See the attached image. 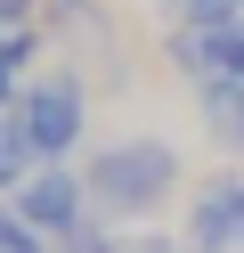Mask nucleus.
Listing matches in <instances>:
<instances>
[{"instance_id":"f257e3e1","label":"nucleus","mask_w":244,"mask_h":253,"mask_svg":"<svg viewBox=\"0 0 244 253\" xmlns=\"http://www.w3.org/2000/svg\"><path fill=\"white\" fill-rule=\"evenodd\" d=\"M81 180H90V204L106 220H146V212H163V196L179 188V147L155 139V131L106 139V147L81 164Z\"/></svg>"},{"instance_id":"f03ea898","label":"nucleus","mask_w":244,"mask_h":253,"mask_svg":"<svg viewBox=\"0 0 244 253\" xmlns=\"http://www.w3.org/2000/svg\"><path fill=\"white\" fill-rule=\"evenodd\" d=\"M16 131L33 139V155L41 164H65V155L90 139V90H81V74H41V82L16 90Z\"/></svg>"},{"instance_id":"7ed1b4c3","label":"nucleus","mask_w":244,"mask_h":253,"mask_svg":"<svg viewBox=\"0 0 244 253\" xmlns=\"http://www.w3.org/2000/svg\"><path fill=\"white\" fill-rule=\"evenodd\" d=\"M8 204H16V212H25L41 237H49V245H57L65 229H81V220L98 212V204H90V180H81L73 164H33V180L16 188Z\"/></svg>"},{"instance_id":"20e7f679","label":"nucleus","mask_w":244,"mask_h":253,"mask_svg":"<svg viewBox=\"0 0 244 253\" xmlns=\"http://www.w3.org/2000/svg\"><path fill=\"white\" fill-rule=\"evenodd\" d=\"M187 253H244V171H211L187 196Z\"/></svg>"},{"instance_id":"39448f33","label":"nucleus","mask_w":244,"mask_h":253,"mask_svg":"<svg viewBox=\"0 0 244 253\" xmlns=\"http://www.w3.org/2000/svg\"><path fill=\"white\" fill-rule=\"evenodd\" d=\"M171 66L187 74L195 90H204V82H244V17L179 25V33H171Z\"/></svg>"},{"instance_id":"423d86ee","label":"nucleus","mask_w":244,"mask_h":253,"mask_svg":"<svg viewBox=\"0 0 244 253\" xmlns=\"http://www.w3.org/2000/svg\"><path fill=\"white\" fill-rule=\"evenodd\" d=\"M195 115H204V139L220 155H244V82H204L195 90Z\"/></svg>"},{"instance_id":"0eeeda50","label":"nucleus","mask_w":244,"mask_h":253,"mask_svg":"<svg viewBox=\"0 0 244 253\" xmlns=\"http://www.w3.org/2000/svg\"><path fill=\"white\" fill-rule=\"evenodd\" d=\"M33 164H41V155H33V139L16 131V115H0V196H16V188L33 180Z\"/></svg>"},{"instance_id":"6e6552de","label":"nucleus","mask_w":244,"mask_h":253,"mask_svg":"<svg viewBox=\"0 0 244 253\" xmlns=\"http://www.w3.org/2000/svg\"><path fill=\"white\" fill-rule=\"evenodd\" d=\"M0 253H57V245H49V237H41V229H33V220H25V212H16V204H8V196H0Z\"/></svg>"},{"instance_id":"1a4fd4ad","label":"nucleus","mask_w":244,"mask_h":253,"mask_svg":"<svg viewBox=\"0 0 244 253\" xmlns=\"http://www.w3.org/2000/svg\"><path fill=\"white\" fill-rule=\"evenodd\" d=\"M57 253H122V237H114V229H98V212H90L81 229H65V237H57Z\"/></svg>"},{"instance_id":"9d476101","label":"nucleus","mask_w":244,"mask_h":253,"mask_svg":"<svg viewBox=\"0 0 244 253\" xmlns=\"http://www.w3.org/2000/svg\"><path fill=\"white\" fill-rule=\"evenodd\" d=\"M220 17H244V0H171V25H220Z\"/></svg>"},{"instance_id":"9b49d317","label":"nucleus","mask_w":244,"mask_h":253,"mask_svg":"<svg viewBox=\"0 0 244 253\" xmlns=\"http://www.w3.org/2000/svg\"><path fill=\"white\" fill-rule=\"evenodd\" d=\"M16 90H25V74H16L8 57H0V115H8V106H16Z\"/></svg>"},{"instance_id":"f8f14e48","label":"nucleus","mask_w":244,"mask_h":253,"mask_svg":"<svg viewBox=\"0 0 244 253\" xmlns=\"http://www.w3.org/2000/svg\"><path fill=\"white\" fill-rule=\"evenodd\" d=\"M33 8L41 0H0V25H33Z\"/></svg>"},{"instance_id":"ddd939ff","label":"nucleus","mask_w":244,"mask_h":253,"mask_svg":"<svg viewBox=\"0 0 244 253\" xmlns=\"http://www.w3.org/2000/svg\"><path fill=\"white\" fill-rule=\"evenodd\" d=\"M122 253H179L171 237H122Z\"/></svg>"}]
</instances>
